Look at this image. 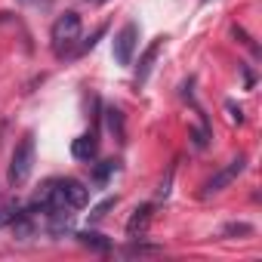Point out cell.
<instances>
[{
    "label": "cell",
    "mask_w": 262,
    "mask_h": 262,
    "mask_svg": "<svg viewBox=\"0 0 262 262\" xmlns=\"http://www.w3.org/2000/svg\"><path fill=\"white\" fill-rule=\"evenodd\" d=\"M80 28H83V22H80V16H77L74 10L62 13V16L53 22L50 47H53V56H56V59H65V56L74 53V47H77V40H80Z\"/></svg>",
    "instance_id": "6da1fadb"
},
{
    "label": "cell",
    "mask_w": 262,
    "mask_h": 262,
    "mask_svg": "<svg viewBox=\"0 0 262 262\" xmlns=\"http://www.w3.org/2000/svg\"><path fill=\"white\" fill-rule=\"evenodd\" d=\"M31 170H34V136L28 133V136L16 145V151H13V158H10V173H7L10 185H13V188L25 185V182L31 179Z\"/></svg>",
    "instance_id": "7a4b0ae2"
},
{
    "label": "cell",
    "mask_w": 262,
    "mask_h": 262,
    "mask_svg": "<svg viewBox=\"0 0 262 262\" xmlns=\"http://www.w3.org/2000/svg\"><path fill=\"white\" fill-rule=\"evenodd\" d=\"M136 43H139V25H136V22H126V25L114 34V40H111V56H114V62L126 68L129 62H133Z\"/></svg>",
    "instance_id": "3957f363"
},
{
    "label": "cell",
    "mask_w": 262,
    "mask_h": 262,
    "mask_svg": "<svg viewBox=\"0 0 262 262\" xmlns=\"http://www.w3.org/2000/svg\"><path fill=\"white\" fill-rule=\"evenodd\" d=\"M244 167H247V158H234V161H228V164H225V167H222V170H219V173L207 182V185H204V198L219 194L222 188H228V185H231V182L244 173Z\"/></svg>",
    "instance_id": "277c9868"
},
{
    "label": "cell",
    "mask_w": 262,
    "mask_h": 262,
    "mask_svg": "<svg viewBox=\"0 0 262 262\" xmlns=\"http://www.w3.org/2000/svg\"><path fill=\"white\" fill-rule=\"evenodd\" d=\"M148 225H151V204H142V207L133 210V216H129V222H126V234L133 237V241H142L145 231H148Z\"/></svg>",
    "instance_id": "5b68a950"
},
{
    "label": "cell",
    "mask_w": 262,
    "mask_h": 262,
    "mask_svg": "<svg viewBox=\"0 0 262 262\" xmlns=\"http://www.w3.org/2000/svg\"><path fill=\"white\" fill-rule=\"evenodd\" d=\"M164 50V37H158L145 53H142V59H139V65H136V83L142 86L145 80H148V74H151V68H155V59H158V53Z\"/></svg>",
    "instance_id": "8992f818"
},
{
    "label": "cell",
    "mask_w": 262,
    "mask_h": 262,
    "mask_svg": "<svg viewBox=\"0 0 262 262\" xmlns=\"http://www.w3.org/2000/svg\"><path fill=\"white\" fill-rule=\"evenodd\" d=\"M96 151H99V142H96L93 133H83V136H77V139L71 142V155H74V161L90 164V161L96 158Z\"/></svg>",
    "instance_id": "52a82bcc"
},
{
    "label": "cell",
    "mask_w": 262,
    "mask_h": 262,
    "mask_svg": "<svg viewBox=\"0 0 262 262\" xmlns=\"http://www.w3.org/2000/svg\"><path fill=\"white\" fill-rule=\"evenodd\" d=\"M77 241H80L83 247L96 250V253H105V250L111 247V244H108V241H105V237H102L99 231H80V234H77Z\"/></svg>",
    "instance_id": "ba28073f"
},
{
    "label": "cell",
    "mask_w": 262,
    "mask_h": 262,
    "mask_svg": "<svg viewBox=\"0 0 262 262\" xmlns=\"http://www.w3.org/2000/svg\"><path fill=\"white\" fill-rule=\"evenodd\" d=\"M123 253L126 256H155V253H164V247H155V244H129Z\"/></svg>",
    "instance_id": "9c48e42d"
},
{
    "label": "cell",
    "mask_w": 262,
    "mask_h": 262,
    "mask_svg": "<svg viewBox=\"0 0 262 262\" xmlns=\"http://www.w3.org/2000/svg\"><path fill=\"white\" fill-rule=\"evenodd\" d=\"M105 114H108V129H111L117 139H123V117H120V111L117 108H108Z\"/></svg>",
    "instance_id": "30bf717a"
},
{
    "label": "cell",
    "mask_w": 262,
    "mask_h": 262,
    "mask_svg": "<svg viewBox=\"0 0 262 262\" xmlns=\"http://www.w3.org/2000/svg\"><path fill=\"white\" fill-rule=\"evenodd\" d=\"M111 173H117V161H105L102 167H96V182L102 185V182H108V176Z\"/></svg>",
    "instance_id": "8fae6325"
},
{
    "label": "cell",
    "mask_w": 262,
    "mask_h": 262,
    "mask_svg": "<svg viewBox=\"0 0 262 262\" xmlns=\"http://www.w3.org/2000/svg\"><path fill=\"white\" fill-rule=\"evenodd\" d=\"M16 204H0V225H10V219L16 216Z\"/></svg>",
    "instance_id": "7c38bea8"
},
{
    "label": "cell",
    "mask_w": 262,
    "mask_h": 262,
    "mask_svg": "<svg viewBox=\"0 0 262 262\" xmlns=\"http://www.w3.org/2000/svg\"><path fill=\"white\" fill-rule=\"evenodd\" d=\"M114 204H117V201H114V198H108V201H105V204H99V207H96V210H93V219H102V216H105V213H108V210H111V207H114Z\"/></svg>",
    "instance_id": "4fadbf2b"
},
{
    "label": "cell",
    "mask_w": 262,
    "mask_h": 262,
    "mask_svg": "<svg viewBox=\"0 0 262 262\" xmlns=\"http://www.w3.org/2000/svg\"><path fill=\"white\" fill-rule=\"evenodd\" d=\"M225 234H253V228L241 222V225H228V228H225Z\"/></svg>",
    "instance_id": "5bb4252c"
},
{
    "label": "cell",
    "mask_w": 262,
    "mask_h": 262,
    "mask_svg": "<svg viewBox=\"0 0 262 262\" xmlns=\"http://www.w3.org/2000/svg\"><path fill=\"white\" fill-rule=\"evenodd\" d=\"M86 4H105V0H86Z\"/></svg>",
    "instance_id": "9a60e30c"
},
{
    "label": "cell",
    "mask_w": 262,
    "mask_h": 262,
    "mask_svg": "<svg viewBox=\"0 0 262 262\" xmlns=\"http://www.w3.org/2000/svg\"><path fill=\"white\" fill-rule=\"evenodd\" d=\"M22 4H31V0H22Z\"/></svg>",
    "instance_id": "2e32d148"
},
{
    "label": "cell",
    "mask_w": 262,
    "mask_h": 262,
    "mask_svg": "<svg viewBox=\"0 0 262 262\" xmlns=\"http://www.w3.org/2000/svg\"><path fill=\"white\" fill-rule=\"evenodd\" d=\"M201 4H210V0H201Z\"/></svg>",
    "instance_id": "e0dca14e"
}]
</instances>
